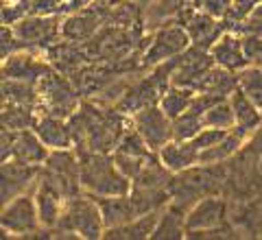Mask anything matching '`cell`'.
<instances>
[{
  "mask_svg": "<svg viewBox=\"0 0 262 240\" xmlns=\"http://www.w3.org/2000/svg\"><path fill=\"white\" fill-rule=\"evenodd\" d=\"M238 88L262 110V66L249 63L238 72Z\"/></svg>",
  "mask_w": 262,
  "mask_h": 240,
  "instance_id": "obj_31",
  "label": "cell"
},
{
  "mask_svg": "<svg viewBox=\"0 0 262 240\" xmlns=\"http://www.w3.org/2000/svg\"><path fill=\"white\" fill-rule=\"evenodd\" d=\"M48 155H51V148L42 142V138L35 134V129L15 131V138H13V157L15 160L33 164V166H44Z\"/></svg>",
  "mask_w": 262,
  "mask_h": 240,
  "instance_id": "obj_19",
  "label": "cell"
},
{
  "mask_svg": "<svg viewBox=\"0 0 262 240\" xmlns=\"http://www.w3.org/2000/svg\"><path fill=\"white\" fill-rule=\"evenodd\" d=\"M203 127H206L203 125V116L188 110L182 116L173 118V140H192Z\"/></svg>",
  "mask_w": 262,
  "mask_h": 240,
  "instance_id": "obj_32",
  "label": "cell"
},
{
  "mask_svg": "<svg viewBox=\"0 0 262 240\" xmlns=\"http://www.w3.org/2000/svg\"><path fill=\"white\" fill-rule=\"evenodd\" d=\"M35 205H37V214H39V223L46 231H53L57 227V223L61 219V212H63V205H66V197L61 192H57L55 188L46 186V184H39L35 190Z\"/></svg>",
  "mask_w": 262,
  "mask_h": 240,
  "instance_id": "obj_18",
  "label": "cell"
},
{
  "mask_svg": "<svg viewBox=\"0 0 262 240\" xmlns=\"http://www.w3.org/2000/svg\"><path fill=\"white\" fill-rule=\"evenodd\" d=\"M262 3V0H232V7L225 15V22H227V29L232 31L234 27H238L243 20H247V15L256 9V7Z\"/></svg>",
  "mask_w": 262,
  "mask_h": 240,
  "instance_id": "obj_35",
  "label": "cell"
},
{
  "mask_svg": "<svg viewBox=\"0 0 262 240\" xmlns=\"http://www.w3.org/2000/svg\"><path fill=\"white\" fill-rule=\"evenodd\" d=\"M98 208H101L105 227H118L125 225V223L134 221L138 214L134 210V203H131V197L127 194H114V197H96Z\"/></svg>",
  "mask_w": 262,
  "mask_h": 240,
  "instance_id": "obj_22",
  "label": "cell"
},
{
  "mask_svg": "<svg viewBox=\"0 0 262 240\" xmlns=\"http://www.w3.org/2000/svg\"><path fill=\"white\" fill-rule=\"evenodd\" d=\"M203 125L206 127H214V129H234L236 127V116H234V105L229 98H223L210 107L203 114Z\"/></svg>",
  "mask_w": 262,
  "mask_h": 240,
  "instance_id": "obj_30",
  "label": "cell"
},
{
  "mask_svg": "<svg viewBox=\"0 0 262 240\" xmlns=\"http://www.w3.org/2000/svg\"><path fill=\"white\" fill-rule=\"evenodd\" d=\"M245 140H247V136H245L243 131L229 129L223 140H219L214 146H210L199 153V166H214V164L225 162L227 157H232L245 144Z\"/></svg>",
  "mask_w": 262,
  "mask_h": 240,
  "instance_id": "obj_25",
  "label": "cell"
},
{
  "mask_svg": "<svg viewBox=\"0 0 262 240\" xmlns=\"http://www.w3.org/2000/svg\"><path fill=\"white\" fill-rule=\"evenodd\" d=\"M194 90L196 92L216 94L221 98H229L236 90H238V72H232V70L221 68V66H214V68L199 81V85Z\"/></svg>",
  "mask_w": 262,
  "mask_h": 240,
  "instance_id": "obj_24",
  "label": "cell"
},
{
  "mask_svg": "<svg viewBox=\"0 0 262 240\" xmlns=\"http://www.w3.org/2000/svg\"><path fill=\"white\" fill-rule=\"evenodd\" d=\"M192 7L223 20L229 11V7H232V0H192Z\"/></svg>",
  "mask_w": 262,
  "mask_h": 240,
  "instance_id": "obj_39",
  "label": "cell"
},
{
  "mask_svg": "<svg viewBox=\"0 0 262 240\" xmlns=\"http://www.w3.org/2000/svg\"><path fill=\"white\" fill-rule=\"evenodd\" d=\"M39 116L37 105H18V103H3V129L24 131L33 129Z\"/></svg>",
  "mask_w": 262,
  "mask_h": 240,
  "instance_id": "obj_27",
  "label": "cell"
},
{
  "mask_svg": "<svg viewBox=\"0 0 262 240\" xmlns=\"http://www.w3.org/2000/svg\"><path fill=\"white\" fill-rule=\"evenodd\" d=\"M3 103L37 105L39 103V85L31 83V81L3 79Z\"/></svg>",
  "mask_w": 262,
  "mask_h": 240,
  "instance_id": "obj_28",
  "label": "cell"
},
{
  "mask_svg": "<svg viewBox=\"0 0 262 240\" xmlns=\"http://www.w3.org/2000/svg\"><path fill=\"white\" fill-rule=\"evenodd\" d=\"M33 129H35V134L42 138V142L51 151H57V148H75V136H72V127L68 118H59V116L39 112L37 122Z\"/></svg>",
  "mask_w": 262,
  "mask_h": 240,
  "instance_id": "obj_16",
  "label": "cell"
},
{
  "mask_svg": "<svg viewBox=\"0 0 262 240\" xmlns=\"http://www.w3.org/2000/svg\"><path fill=\"white\" fill-rule=\"evenodd\" d=\"M188 236L186 229V212L177 205L168 203L166 208L162 210V216L158 221V227L153 231V240H179Z\"/></svg>",
  "mask_w": 262,
  "mask_h": 240,
  "instance_id": "obj_26",
  "label": "cell"
},
{
  "mask_svg": "<svg viewBox=\"0 0 262 240\" xmlns=\"http://www.w3.org/2000/svg\"><path fill=\"white\" fill-rule=\"evenodd\" d=\"M210 55L216 66L232 72H241L249 66V59L243 48V35L236 31H225L210 48Z\"/></svg>",
  "mask_w": 262,
  "mask_h": 240,
  "instance_id": "obj_15",
  "label": "cell"
},
{
  "mask_svg": "<svg viewBox=\"0 0 262 240\" xmlns=\"http://www.w3.org/2000/svg\"><path fill=\"white\" fill-rule=\"evenodd\" d=\"M39 112L53 114L59 118H70L79 110L81 98L75 83L59 70H51L46 77L39 81Z\"/></svg>",
  "mask_w": 262,
  "mask_h": 240,
  "instance_id": "obj_5",
  "label": "cell"
},
{
  "mask_svg": "<svg viewBox=\"0 0 262 240\" xmlns=\"http://www.w3.org/2000/svg\"><path fill=\"white\" fill-rule=\"evenodd\" d=\"M232 31L236 33H241V35H251V33H262V3L253 9L249 15H247V20H243L238 27H234Z\"/></svg>",
  "mask_w": 262,
  "mask_h": 240,
  "instance_id": "obj_40",
  "label": "cell"
},
{
  "mask_svg": "<svg viewBox=\"0 0 262 240\" xmlns=\"http://www.w3.org/2000/svg\"><path fill=\"white\" fill-rule=\"evenodd\" d=\"M134 3H138V5H142V7H146V5H151L153 0H134Z\"/></svg>",
  "mask_w": 262,
  "mask_h": 240,
  "instance_id": "obj_42",
  "label": "cell"
},
{
  "mask_svg": "<svg viewBox=\"0 0 262 240\" xmlns=\"http://www.w3.org/2000/svg\"><path fill=\"white\" fill-rule=\"evenodd\" d=\"M13 138H15V131H9V129H3V136H0V160L7 162L13 157Z\"/></svg>",
  "mask_w": 262,
  "mask_h": 240,
  "instance_id": "obj_41",
  "label": "cell"
},
{
  "mask_svg": "<svg viewBox=\"0 0 262 240\" xmlns=\"http://www.w3.org/2000/svg\"><path fill=\"white\" fill-rule=\"evenodd\" d=\"M66 0H31L29 13L33 15H63Z\"/></svg>",
  "mask_w": 262,
  "mask_h": 240,
  "instance_id": "obj_38",
  "label": "cell"
},
{
  "mask_svg": "<svg viewBox=\"0 0 262 240\" xmlns=\"http://www.w3.org/2000/svg\"><path fill=\"white\" fill-rule=\"evenodd\" d=\"M107 22V0H101L88 9L70 11L61 20V39L72 44H85Z\"/></svg>",
  "mask_w": 262,
  "mask_h": 240,
  "instance_id": "obj_8",
  "label": "cell"
},
{
  "mask_svg": "<svg viewBox=\"0 0 262 240\" xmlns=\"http://www.w3.org/2000/svg\"><path fill=\"white\" fill-rule=\"evenodd\" d=\"M53 68L46 57H39L37 51H20L3 59V79H18L39 83Z\"/></svg>",
  "mask_w": 262,
  "mask_h": 240,
  "instance_id": "obj_12",
  "label": "cell"
},
{
  "mask_svg": "<svg viewBox=\"0 0 262 240\" xmlns=\"http://www.w3.org/2000/svg\"><path fill=\"white\" fill-rule=\"evenodd\" d=\"M177 20L186 27L192 46L203 48V51H210L212 44H214L225 31H229L225 20L214 18V15H210L201 9H194V7L186 9Z\"/></svg>",
  "mask_w": 262,
  "mask_h": 240,
  "instance_id": "obj_10",
  "label": "cell"
},
{
  "mask_svg": "<svg viewBox=\"0 0 262 240\" xmlns=\"http://www.w3.org/2000/svg\"><path fill=\"white\" fill-rule=\"evenodd\" d=\"M225 216V201L219 197H201L190 210L186 212V229L188 236L196 231H208L219 229Z\"/></svg>",
  "mask_w": 262,
  "mask_h": 240,
  "instance_id": "obj_14",
  "label": "cell"
},
{
  "mask_svg": "<svg viewBox=\"0 0 262 240\" xmlns=\"http://www.w3.org/2000/svg\"><path fill=\"white\" fill-rule=\"evenodd\" d=\"M196 96V90L184 85H170L160 98V107L168 114V118H177L184 112L190 110V105Z\"/></svg>",
  "mask_w": 262,
  "mask_h": 240,
  "instance_id": "obj_29",
  "label": "cell"
},
{
  "mask_svg": "<svg viewBox=\"0 0 262 240\" xmlns=\"http://www.w3.org/2000/svg\"><path fill=\"white\" fill-rule=\"evenodd\" d=\"M20 51H29V48L20 42L11 27H5L3 24V33H0V55H3V59L20 53Z\"/></svg>",
  "mask_w": 262,
  "mask_h": 240,
  "instance_id": "obj_36",
  "label": "cell"
},
{
  "mask_svg": "<svg viewBox=\"0 0 262 240\" xmlns=\"http://www.w3.org/2000/svg\"><path fill=\"white\" fill-rule=\"evenodd\" d=\"M75 136L77 151H101L114 153L118 140L131 125V116L118 112L116 107L105 110L96 103L81 98L79 110L68 118Z\"/></svg>",
  "mask_w": 262,
  "mask_h": 240,
  "instance_id": "obj_1",
  "label": "cell"
},
{
  "mask_svg": "<svg viewBox=\"0 0 262 240\" xmlns=\"http://www.w3.org/2000/svg\"><path fill=\"white\" fill-rule=\"evenodd\" d=\"M225 134L227 131L225 129H214V127H203L199 134H196L194 138H192V144L199 148V153L201 151H206V148H210V146H214L219 140H223L225 138Z\"/></svg>",
  "mask_w": 262,
  "mask_h": 240,
  "instance_id": "obj_37",
  "label": "cell"
},
{
  "mask_svg": "<svg viewBox=\"0 0 262 240\" xmlns=\"http://www.w3.org/2000/svg\"><path fill=\"white\" fill-rule=\"evenodd\" d=\"M160 216H162V210L136 216L134 221L125 223V225L105 229V238H110V240H144V238H151L155 227H158Z\"/></svg>",
  "mask_w": 262,
  "mask_h": 240,
  "instance_id": "obj_21",
  "label": "cell"
},
{
  "mask_svg": "<svg viewBox=\"0 0 262 240\" xmlns=\"http://www.w3.org/2000/svg\"><path fill=\"white\" fill-rule=\"evenodd\" d=\"M79 153V177L81 188L92 197L127 194L131 181L118 170L112 153L101 151H77Z\"/></svg>",
  "mask_w": 262,
  "mask_h": 240,
  "instance_id": "obj_2",
  "label": "cell"
},
{
  "mask_svg": "<svg viewBox=\"0 0 262 240\" xmlns=\"http://www.w3.org/2000/svg\"><path fill=\"white\" fill-rule=\"evenodd\" d=\"M39 168L42 166H33V164L20 162L15 157L3 162V203L24 192H33L37 186Z\"/></svg>",
  "mask_w": 262,
  "mask_h": 240,
  "instance_id": "obj_13",
  "label": "cell"
},
{
  "mask_svg": "<svg viewBox=\"0 0 262 240\" xmlns=\"http://www.w3.org/2000/svg\"><path fill=\"white\" fill-rule=\"evenodd\" d=\"M131 127L138 129V134L146 140L153 153H158L164 144L173 140V118H168V114L160 105L136 112L131 116Z\"/></svg>",
  "mask_w": 262,
  "mask_h": 240,
  "instance_id": "obj_9",
  "label": "cell"
},
{
  "mask_svg": "<svg viewBox=\"0 0 262 240\" xmlns=\"http://www.w3.org/2000/svg\"><path fill=\"white\" fill-rule=\"evenodd\" d=\"M105 221L96 197L81 192L66 201L61 219L53 229L57 236L83 238V240H98L105 238Z\"/></svg>",
  "mask_w": 262,
  "mask_h": 240,
  "instance_id": "obj_3",
  "label": "cell"
},
{
  "mask_svg": "<svg viewBox=\"0 0 262 240\" xmlns=\"http://www.w3.org/2000/svg\"><path fill=\"white\" fill-rule=\"evenodd\" d=\"M229 101H232V105H234V116H236V127L234 129L243 131V134L249 138L253 131L262 125V110L243 92L241 88L229 96Z\"/></svg>",
  "mask_w": 262,
  "mask_h": 240,
  "instance_id": "obj_23",
  "label": "cell"
},
{
  "mask_svg": "<svg viewBox=\"0 0 262 240\" xmlns=\"http://www.w3.org/2000/svg\"><path fill=\"white\" fill-rule=\"evenodd\" d=\"M190 7L192 0H153L151 5L144 7V33H151L170 20H177Z\"/></svg>",
  "mask_w": 262,
  "mask_h": 240,
  "instance_id": "obj_20",
  "label": "cell"
},
{
  "mask_svg": "<svg viewBox=\"0 0 262 240\" xmlns=\"http://www.w3.org/2000/svg\"><path fill=\"white\" fill-rule=\"evenodd\" d=\"M160 160L170 172H184L192 166H199V148L192 144V140H170L160 151Z\"/></svg>",
  "mask_w": 262,
  "mask_h": 240,
  "instance_id": "obj_17",
  "label": "cell"
},
{
  "mask_svg": "<svg viewBox=\"0 0 262 240\" xmlns=\"http://www.w3.org/2000/svg\"><path fill=\"white\" fill-rule=\"evenodd\" d=\"M114 155V162H116V166H118V170L125 175L131 184L138 179V175L142 172V168H144V164H146V160L149 157H136V155H127V153H120V151H114L112 153Z\"/></svg>",
  "mask_w": 262,
  "mask_h": 240,
  "instance_id": "obj_34",
  "label": "cell"
},
{
  "mask_svg": "<svg viewBox=\"0 0 262 240\" xmlns=\"http://www.w3.org/2000/svg\"><path fill=\"white\" fill-rule=\"evenodd\" d=\"M190 46L192 42L186 27L179 20H170L149 33V44L142 51L140 59L144 68H153V66H158L162 61H168L173 57L182 55Z\"/></svg>",
  "mask_w": 262,
  "mask_h": 240,
  "instance_id": "obj_4",
  "label": "cell"
},
{
  "mask_svg": "<svg viewBox=\"0 0 262 240\" xmlns=\"http://www.w3.org/2000/svg\"><path fill=\"white\" fill-rule=\"evenodd\" d=\"M0 227L7 236H35L39 234L42 223H39L35 194L24 192L20 197L11 199V201L3 203V214H0Z\"/></svg>",
  "mask_w": 262,
  "mask_h": 240,
  "instance_id": "obj_7",
  "label": "cell"
},
{
  "mask_svg": "<svg viewBox=\"0 0 262 240\" xmlns=\"http://www.w3.org/2000/svg\"><path fill=\"white\" fill-rule=\"evenodd\" d=\"M114 151H120V153H127V155H136V157H149L153 155L151 151V146L146 144V140L138 134V129L136 127H131L122 134V138L118 140V144Z\"/></svg>",
  "mask_w": 262,
  "mask_h": 240,
  "instance_id": "obj_33",
  "label": "cell"
},
{
  "mask_svg": "<svg viewBox=\"0 0 262 240\" xmlns=\"http://www.w3.org/2000/svg\"><path fill=\"white\" fill-rule=\"evenodd\" d=\"M214 59H212L210 51L190 46L188 51L175 57V70H173V85H184V88H196L199 81L214 68Z\"/></svg>",
  "mask_w": 262,
  "mask_h": 240,
  "instance_id": "obj_11",
  "label": "cell"
},
{
  "mask_svg": "<svg viewBox=\"0 0 262 240\" xmlns=\"http://www.w3.org/2000/svg\"><path fill=\"white\" fill-rule=\"evenodd\" d=\"M66 15V13H63ZM63 15H24L13 24V33L29 51L44 53L46 48L61 42V20Z\"/></svg>",
  "mask_w": 262,
  "mask_h": 240,
  "instance_id": "obj_6",
  "label": "cell"
}]
</instances>
